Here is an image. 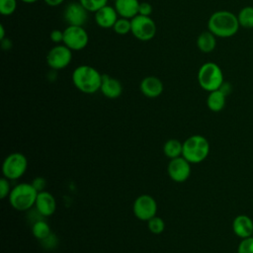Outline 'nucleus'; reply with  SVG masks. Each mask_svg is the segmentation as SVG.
I'll list each match as a JSON object with an SVG mask.
<instances>
[{
	"mask_svg": "<svg viewBox=\"0 0 253 253\" xmlns=\"http://www.w3.org/2000/svg\"><path fill=\"white\" fill-rule=\"evenodd\" d=\"M31 183L38 192H42V191H44L46 180L43 177H36Z\"/></svg>",
	"mask_w": 253,
	"mask_h": 253,
	"instance_id": "nucleus-32",
	"label": "nucleus"
},
{
	"mask_svg": "<svg viewBox=\"0 0 253 253\" xmlns=\"http://www.w3.org/2000/svg\"><path fill=\"white\" fill-rule=\"evenodd\" d=\"M147 227L153 234H161L165 229V222L160 216H153L147 221Z\"/></svg>",
	"mask_w": 253,
	"mask_h": 253,
	"instance_id": "nucleus-25",
	"label": "nucleus"
},
{
	"mask_svg": "<svg viewBox=\"0 0 253 253\" xmlns=\"http://www.w3.org/2000/svg\"><path fill=\"white\" fill-rule=\"evenodd\" d=\"M163 153L169 159L177 158L182 156L183 153V142L176 138L168 139L163 145Z\"/></svg>",
	"mask_w": 253,
	"mask_h": 253,
	"instance_id": "nucleus-21",
	"label": "nucleus"
},
{
	"mask_svg": "<svg viewBox=\"0 0 253 253\" xmlns=\"http://www.w3.org/2000/svg\"><path fill=\"white\" fill-rule=\"evenodd\" d=\"M36 211L41 216L47 217L52 215L56 210V201L52 194L47 191H42L38 193L36 204Z\"/></svg>",
	"mask_w": 253,
	"mask_h": 253,
	"instance_id": "nucleus-13",
	"label": "nucleus"
},
{
	"mask_svg": "<svg viewBox=\"0 0 253 253\" xmlns=\"http://www.w3.org/2000/svg\"><path fill=\"white\" fill-rule=\"evenodd\" d=\"M19 1H21L23 3H26V4H34V3L38 2L39 0H19Z\"/></svg>",
	"mask_w": 253,
	"mask_h": 253,
	"instance_id": "nucleus-37",
	"label": "nucleus"
},
{
	"mask_svg": "<svg viewBox=\"0 0 253 253\" xmlns=\"http://www.w3.org/2000/svg\"><path fill=\"white\" fill-rule=\"evenodd\" d=\"M89 13H95L108 4L109 0H78Z\"/></svg>",
	"mask_w": 253,
	"mask_h": 253,
	"instance_id": "nucleus-26",
	"label": "nucleus"
},
{
	"mask_svg": "<svg viewBox=\"0 0 253 253\" xmlns=\"http://www.w3.org/2000/svg\"><path fill=\"white\" fill-rule=\"evenodd\" d=\"M113 30L117 35H120V36L127 35L128 33L131 32V21L126 18L119 17V19L117 20V22L113 27Z\"/></svg>",
	"mask_w": 253,
	"mask_h": 253,
	"instance_id": "nucleus-24",
	"label": "nucleus"
},
{
	"mask_svg": "<svg viewBox=\"0 0 253 253\" xmlns=\"http://www.w3.org/2000/svg\"><path fill=\"white\" fill-rule=\"evenodd\" d=\"M114 1H115V0H114Z\"/></svg>",
	"mask_w": 253,
	"mask_h": 253,
	"instance_id": "nucleus-39",
	"label": "nucleus"
},
{
	"mask_svg": "<svg viewBox=\"0 0 253 253\" xmlns=\"http://www.w3.org/2000/svg\"><path fill=\"white\" fill-rule=\"evenodd\" d=\"M100 91L108 99H117L123 93V85L119 79L109 74H102Z\"/></svg>",
	"mask_w": 253,
	"mask_h": 253,
	"instance_id": "nucleus-16",
	"label": "nucleus"
},
{
	"mask_svg": "<svg viewBox=\"0 0 253 253\" xmlns=\"http://www.w3.org/2000/svg\"><path fill=\"white\" fill-rule=\"evenodd\" d=\"M49 38H50V41L52 42H54L55 44H60L63 42V31L58 30V29H54L50 32Z\"/></svg>",
	"mask_w": 253,
	"mask_h": 253,
	"instance_id": "nucleus-30",
	"label": "nucleus"
},
{
	"mask_svg": "<svg viewBox=\"0 0 253 253\" xmlns=\"http://www.w3.org/2000/svg\"><path fill=\"white\" fill-rule=\"evenodd\" d=\"M139 3L138 0H115L114 7L120 17L131 20L138 15Z\"/></svg>",
	"mask_w": 253,
	"mask_h": 253,
	"instance_id": "nucleus-18",
	"label": "nucleus"
},
{
	"mask_svg": "<svg viewBox=\"0 0 253 253\" xmlns=\"http://www.w3.org/2000/svg\"><path fill=\"white\" fill-rule=\"evenodd\" d=\"M94 19L98 27L102 29H113L115 23L119 19V15L114 6L106 5L94 13Z\"/></svg>",
	"mask_w": 253,
	"mask_h": 253,
	"instance_id": "nucleus-15",
	"label": "nucleus"
},
{
	"mask_svg": "<svg viewBox=\"0 0 253 253\" xmlns=\"http://www.w3.org/2000/svg\"><path fill=\"white\" fill-rule=\"evenodd\" d=\"M5 39V28L3 24H0V41Z\"/></svg>",
	"mask_w": 253,
	"mask_h": 253,
	"instance_id": "nucleus-36",
	"label": "nucleus"
},
{
	"mask_svg": "<svg viewBox=\"0 0 253 253\" xmlns=\"http://www.w3.org/2000/svg\"><path fill=\"white\" fill-rule=\"evenodd\" d=\"M132 211L137 219L148 221L150 218L156 215L157 203L154 198L149 195H140L133 202Z\"/></svg>",
	"mask_w": 253,
	"mask_h": 253,
	"instance_id": "nucleus-10",
	"label": "nucleus"
},
{
	"mask_svg": "<svg viewBox=\"0 0 253 253\" xmlns=\"http://www.w3.org/2000/svg\"><path fill=\"white\" fill-rule=\"evenodd\" d=\"M197 47L204 53H210L214 50L216 46V37L209 30L202 32L196 41Z\"/></svg>",
	"mask_w": 253,
	"mask_h": 253,
	"instance_id": "nucleus-19",
	"label": "nucleus"
},
{
	"mask_svg": "<svg viewBox=\"0 0 253 253\" xmlns=\"http://www.w3.org/2000/svg\"><path fill=\"white\" fill-rule=\"evenodd\" d=\"M131 35L138 41H151L157 32L155 22L151 17L136 15L131 20Z\"/></svg>",
	"mask_w": 253,
	"mask_h": 253,
	"instance_id": "nucleus-7",
	"label": "nucleus"
},
{
	"mask_svg": "<svg viewBox=\"0 0 253 253\" xmlns=\"http://www.w3.org/2000/svg\"><path fill=\"white\" fill-rule=\"evenodd\" d=\"M43 2L49 7H56V6H59L60 4H62L64 2V0H43Z\"/></svg>",
	"mask_w": 253,
	"mask_h": 253,
	"instance_id": "nucleus-35",
	"label": "nucleus"
},
{
	"mask_svg": "<svg viewBox=\"0 0 253 253\" xmlns=\"http://www.w3.org/2000/svg\"><path fill=\"white\" fill-rule=\"evenodd\" d=\"M32 234L35 238L42 241L51 234V229L45 220L38 219L32 224Z\"/></svg>",
	"mask_w": 253,
	"mask_h": 253,
	"instance_id": "nucleus-22",
	"label": "nucleus"
},
{
	"mask_svg": "<svg viewBox=\"0 0 253 253\" xmlns=\"http://www.w3.org/2000/svg\"><path fill=\"white\" fill-rule=\"evenodd\" d=\"M89 42V35L84 27L67 26L63 30V42L72 51H79L84 49Z\"/></svg>",
	"mask_w": 253,
	"mask_h": 253,
	"instance_id": "nucleus-8",
	"label": "nucleus"
},
{
	"mask_svg": "<svg viewBox=\"0 0 253 253\" xmlns=\"http://www.w3.org/2000/svg\"><path fill=\"white\" fill-rule=\"evenodd\" d=\"M71 79L75 88L80 92L94 94L100 91L102 74L91 65L81 64L73 70Z\"/></svg>",
	"mask_w": 253,
	"mask_h": 253,
	"instance_id": "nucleus-2",
	"label": "nucleus"
},
{
	"mask_svg": "<svg viewBox=\"0 0 253 253\" xmlns=\"http://www.w3.org/2000/svg\"><path fill=\"white\" fill-rule=\"evenodd\" d=\"M18 0H0V13L3 16H11L15 13Z\"/></svg>",
	"mask_w": 253,
	"mask_h": 253,
	"instance_id": "nucleus-27",
	"label": "nucleus"
},
{
	"mask_svg": "<svg viewBox=\"0 0 253 253\" xmlns=\"http://www.w3.org/2000/svg\"><path fill=\"white\" fill-rule=\"evenodd\" d=\"M139 90L143 96L150 99H154L159 97L162 94L164 90V86L162 81L158 77L149 75L144 77L140 81Z\"/></svg>",
	"mask_w": 253,
	"mask_h": 253,
	"instance_id": "nucleus-14",
	"label": "nucleus"
},
{
	"mask_svg": "<svg viewBox=\"0 0 253 253\" xmlns=\"http://www.w3.org/2000/svg\"><path fill=\"white\" fill-rule=\"evenodd\" d=\"M237 253H253V236L241 239L237 246Z\"/></svg>",
	"mask_w": 253,
	"mask_h": 253,
	"instance_id": "nucleus-28",
	"label": "nucleus"
},
{
	"mask_svg": "<svg viewBox=\"0 0 253 253\" xmlns=\"http://www.w3.org/2000/svg\"><path fill=\"white\" fill-rule=\"evenodd\" d=\"M240 28L237 15L227 10L213 12L208 20V30L216 38H231Z\"/></svg>",
	"mask_w": 253,
	"mask_h": 253,
	"instance_id": "nucleus-1",
	"label": "nucleus"
},
{
	"mask_svg": "<svg viewBox=\"0 0 253 253\" xmlns=\"http://www.w3.org/2000/svg\"><path fill=\"white\" fill-rule=\"evenodd\" d=\"M233 233L240 239L252 236L253 220L247 214H238L232 220Z\"/></svg>",
	"mask_w": 253,
	"mask_h": 253,
	"instance_id": "nucleus-17",
	"label": "nucleus"
},
{
	"mask_svg": "<svg viewBox=\"0 0 253 253\" xmlns=\"http://www.w3.org/2000/svg\"><path fill=\"white\" fill-rule=\"evenodd\" d=\"M210 149V142L204 135L194 134L183 142L182 156L191 164H198L207 159Z\"/></svg>",
	"mask_w": 253,
	"mask_h": 253,
	"instance_id": "nucleus-3",
	"label": "nucleus"
},
{
	"mask_svg": "<svg viewBox=\"0 0 253 253\" xmlns=\"http://www.w3.org/2000/svg\"><path fill=\"white\" fill-rule=\"evenodd\" d=\"M197 79L200 87L207 92L219 89L224 82L221 68L212 61H208L201 65L198 70Z\"/></svg>",
	"mask_w": 253,
	"mask_h": 253,
	"instance_id": "nucleus-5",
	"label": "nucleus"
},
{
	"mask_svg": "<svg viewBox=\"0 0 253 253\" xmlns=\"http://www.w3.org/2000/svg\"><path fill=\"white\" fill-rule=\"evenodd\" d=\"M72 60V50L63 43L55 44L46 54V64L51 70H61L66 68Z\"/></svg>",
	"mask_w": 253,
	"mask_h": 253,
	"instance_id": "nucleus-9",
	"label": "nucleus"
},
{
	"mask_svg": "<svg viewBox=\"0 0 253 253\" xmlns=\"http://www.w3.org/2000/svg\"><path fill=\"white\" fill-rule=\"evenodd\" d=\"M38 193L32 183H20L11 190L9 203L18 211H28L35 207Z\"/></svg>",
	"mask_w": 253,
	"mask_h": 253,
	"instance_id": "nucleus-4",
	"label": "nucleus"
},
{
	"mask_svg": "<svg viewBox=\"0 0 253 253\" xmlns=\"http://www.w3.org/2000/svg\"><path fill=\"white\" fill-rule=\"evenodd\" d=\"M10 180H8L7 178L3 177L0 180V199L4 200L5 198L9 197L10 193H11V187H10Z\"/></svg>",
	"mask_w": 253,
	"mask_h": 253,
	"instance_id": "nucleus-29",
	"label": "nucleus"
},
{
	"mask_svg": "<svg viewBox=\"0 0 253 253\" xmlns=\"http://www.w3.org/2000/svg\"><path fill=\"white\" fill-rule=\"evenodd\" d=\"M252 236H253V233H252Z\"/></svg>",
	"mask_w": 253,
	"mask_h": 253,
	"instance_id": "nucleus-38",
	"label": "nucleus"
},
{
	"mask_svg": "<svg viewBox=\"0 0 253 253\" xmlns=\"http://www.w3.org/2000/svg\"><path fill=\"white\" fill-rule=\"evenodd\" d=\"M170 179L176 183H183L191 176V163L183 156L170 159L167 166Z\"/></svg>",
	"mask_w": 253,
	"mask_h": 253,
	"instance_id": "nucleus-11",
	"label": "nucleus"
},
{
	"mask_svg": "<svg viewBox=\"0 0 253 253\" xmlns=\"http://www.w3.org/2000/svg\"><path fill=\"white\" fill-rule=\"evenodd\" d=\"M152 6L150 3L148 2H140L139 3V8H138V15H142V16H148L150 17V15L152 14Z\"/></svg>",
	"mask_w": 253,
	"mask_h": 253,
	"instance_id": "nucleus-31",
	"label": "nucleus"
},
{
	"mask_svg": "<svg viewBox=\"0 0 253 253\" xmlns=\"http://www.w3.org/2000/svg\"><path fill=\"white\" fill-rule=\"evenodd\" d=\"M27 168V157L21 152H13L4 159L2 173L8 180H17L26 173Z\"/></svg>",
	"mask_w": 253,
	"mask_h": 253,
	"instance_id": "nucleus-6",
	"label": "nucleus"
},
{
	"mask_svg": "<svg viewBox=\"0 0 253 253\" xmlns=\"http://www.w3.org/2000/svg\"><path fill=\"white\" fill-rule=\"evenodd\" d=\"M226 95L219 89L209 92L207 97V106L211 112L217 113L224 109L226 103Z\"/></svg>",
	"mask_w": 253,
	"mask_h": 253,
	"instance_id": "nucleus-20",
	"label": "nucleus"
},
{
	"mask_svg": "<svg viewBox=\"0 0 253 253\" xmlns=\"http://www.w3.org/2000/svg\"><path fill=\"white\" fill-rule=\"evenodd\" d=\"M88 11L83 5L78 2H71L66 5L63 11V19L67 26H80L84 25L88 21Z\"/></svg>",
	"mask_w": 253,
	"mask_h": 253,
	"instance_id": "nucleus-12",
	"label": "nucleus"
},
{
	"mask_svg": "<svg viewBox=\"0 0 253 253\" xmlns=\"http://www.w3.org/2000/svg\"><path fill=\"white\" fill-rule=\"evenodd\" d=\"M219 90L221 91V92H223L226 96L231 92V85L228 83V82H223L222 83V85L220 86V88H219Z\"/></svg>",
	"mask_w": 253,
	"mask_h": 253,
	"instance_id": "nucleus-34",
	"label": "nucleus"
},
{
	"mask_svg": "<svg viewBox=\"0 0 253 253\" xmlns=\"http://www.w3.org/2000/svg\"><path fill=\"white\" fill-rule=\"evenodd\" d=\"M1 46H2V48H3L4 50H9V49L12 48L13 42H12V41H11L10 39L5 38V39H3V40L1 41Z\"/></svg>",
	"mask_w": 253,
	"mask_h": 253,
	"instance_id": "nucleus-33",
	"label": "nucleus"
},
{
	"mask_svg": "<svg viewBox=\"0 0 253 253\" xmlns=\"http://www.w3.org/2000/svg\"><path fill=\"white\" fill-rule=\"evenodd\" d=\"M237 19L240 27L244 29L253 28V6H244L242 7L238 14Z\"/></svg>",
	"mask_w": 253,
	"mask_h": 253,
	"instance_id": "nucleus-23",
	"label": "nucleus"
}]
</instances>
